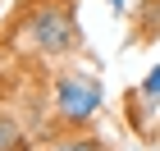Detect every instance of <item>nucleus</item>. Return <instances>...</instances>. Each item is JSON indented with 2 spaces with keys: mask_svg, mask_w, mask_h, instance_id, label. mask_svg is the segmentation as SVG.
<instances>
[{
  "mask_svg": "<svg viewBox=\"0 0 160 151\" xmlns=\"http://www.w3.org/2000/svg\"><path fill=\"white\" fill-rule=\"evenodd\" d=\"M110 9H114V14H123V0H110Z\"/></svg>",
  "mask_w": 160,
  "mask_h": 151,
  "instance_id": "423d86ee",
  "label": "nucleus"
},
{
  "mask_svg": "<svg viewBox=\"0 0 160 151\" xmlns=\"http://www.w3.org/2000/svg\"><path fill=\"white\" fill-rule=\"evenodd\" d=\"M50 151H101V142H92V138H69V142H55Z\"/></svg>",
  "mask_w": 160,
  "mask_h": 151,
  "instance_id": "20e7f679",
  "label": "nucleus"
},
{
  "mask_svg": "<svg viewBox=\"0 0 160 151\" xmlns=\"http://www.w3.org/2000/svg\"><path fill=\"white\" fill-rule=\"evenodd\" d=\"M0 151H28V138L18 128V119H9L5 110H0Z\"/></svg>",
  "mask_w": 160,
  "mask_h": 151,
  "instance_id": "7ed1b4c3",
  "label": "nucleus"
},
{
  "mask_svg": "<svg viewBox=\"0 0 160 151\" xmlns=\"http://www.w3.org/2000/svg\"><path fill=\"white\" fill-rule=\"evenodd\" d=\"M101 101H105V92H101V83L92 73H64L55 83V114L64 124H73V128L87 124L101 110Z\"/></svg>",
  "mask_w": 160,
  "mask_h": 151,
  "instance_id": "f03ea898",
  "label": "nucleus"
},
{
  "mask_svg": "<svg viewBox=\"0 0 160 151\" xmlns=\"http://www.w3.org/2000/svg\"><path fill=\"white\" fill-rule=\"evenodd\" d=\"M142 101H160V64L147 73V83H142Z\"/></svg>",
  "mask_w": 160,
  "mask_h": 151,
  "instance_id": "39448f33",
  "label": "nucleus"
},
{
  "mask_svg": "<svg viewBox=\"0 0 160 151\" xmlns=\"http://www.w3.org/2000/svg\"><path fill=\"white\" fill-rule=\"evenodd\" d=\"M23 37V46H32L37 55H69L78 46V23H73V9L69 5H37L28 14L23 28H14V41Z\"/></svg>",
  "mask_w": 160,
  "mask_h": 151,
  "instance_id": "f257e3e1",
  "label": "nucleus"
}]
</instances>
